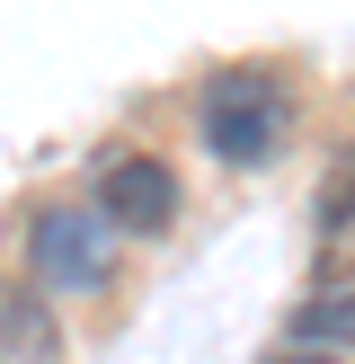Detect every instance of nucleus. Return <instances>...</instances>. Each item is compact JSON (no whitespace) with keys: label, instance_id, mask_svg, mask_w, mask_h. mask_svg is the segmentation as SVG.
Listing matches in <instances>:
<instances>
[{"label":"nucleus","instance_id":"6","mask_svg":"<svg viewBox=\"0 0 355 364\" xmlns=\"http://www.w3.org/2000/svg\"><path fill=\"white\" fill-rule=\"evenodd\" d=\"M293 338H302V347H311V338H320V347H355V294L346 302H302Z\"/></svg>","mask_w":355,"mask_h":364},{"label":"nucleus","instance_id":"3","mask_svg":"<svg viewBox=\"0 0 355 364\" xmlns=\"http://www.w3.org/2000/svg\"><path fill=\"white\" fill-rule=\"evenodd\" d=\"M98 223H106V231H142V240H160V231L178 223V169H160L151 151L106 160V178H98Z\"/></svg>","mask_w":355,"mask_h":364},{"label":"nucleus","instance_id":"5","mask_svg":"<svg viewBox=\"0 0 355 364\" xmlns=\"http://www.w3.org/2000/svg\"><path fill=\"white\" fill-rule=\"evenodd\" d=\"M311 223H320V240L355 231V142L329 160V178H320V196H311Z\"/></svg>","mask_w":355,"mask_h":364},{"label":"nucleus","instance_id":"2","mask_svg":"<svg viewBox=\"0 0 355 364\" xmlns=\"http://www.w3.org/2000/svg\"><path fill=\"white\" fill-rule=\"evenodd\" d=\"M27 267H36L45 294H98L116 276V231L80 205H45L27 223Z\"/></svg>","mask_w":355,"mask_h":364},{"label":"nucleus","instance_id":"7","mask_svg":"<svg viewBox=\"0 0 355 364\" xmlns=\"http://www.w3.org/2000/svg\"><path fill=\"white\" fill-rule=\"evenodd\" d=\"M266 364H329V355H302V347H284V355H266Z\"/></svg>","mask_w":355,"mask_h":364},{"label":"nucleus","instance_id":"4","mask_svg":"<svg viewBox=\"0 0 355 364\" xmlns=\"http://www.w3.org/2000/svg\"><path fill=\"white\" fill-rule=\"evenodd\" d=\"M0 347H9L18 364H45L53 347H62V329H53V311H45V294H0Z\"/></svg>","mask_w":355,"mask_h":364},{"label":"nucleus","instance_id":"1","mask_svg":"<svg viewBox=\"0 0 355 364\" xmlns=\"http://www.w3.org/2000/svg\"><path fill=\"white\" fill-rule=\"evenodd\" d=\"M204 151L231 160V169L284 151V80L275 71H222V80H204Z\"/></svg>","mask_w":355,"mask_h":364}]
</instances>
